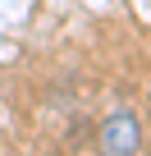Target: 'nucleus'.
<instances>
[{
    "label": "nucleus",
    "instance_id": "obj_1",
    "mask_svg": "<svg viewBox=\"0 0 151 156\" xmlns=\"http://www.w3.org/2000/svg\"><path fill=\"white\" fill-rule=\"evenodd\" d=\"M96 142H101V156H137V147H142V119L133 110H115V115H105Z\"/></svg>",
    "mask_w": 151,
    "mask_h": 156
}]
</instances>
